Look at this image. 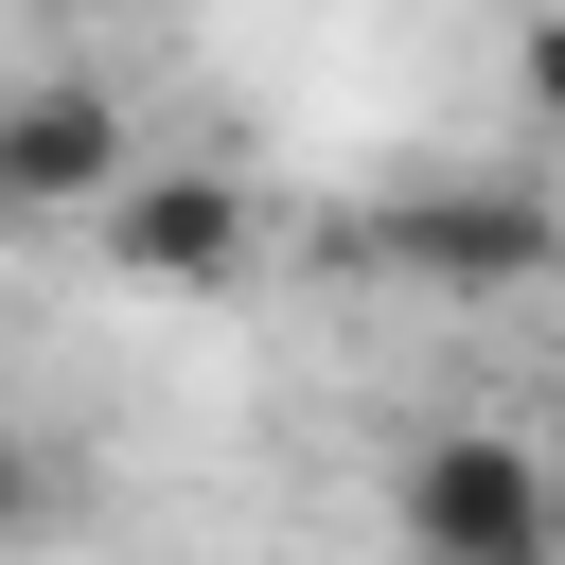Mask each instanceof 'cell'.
I'll return each mask as SVG.
<instances>
[{"mask_svg":"<svg viewBox=\"0 0 565 565\" xmlns=\"http://www.w3.org/2000/svg\"><path fill=\"white\" fill-rule=\"evenodd\" d=\"M512 88H530V124H565V18H530V35H512Z\"/></svg>","mask_w":565,"mask_h":565,"instance_id":"obj_6","label":"cell"},{"mask_svg":"<svg viewBox=\"0 0 565 565\" xmlns=\"http://www.w3.org/2000/svg\"><path fill=\"white\" fill-rule=\"evenodd\" d=\"M388 265H424V282H459V300H512V282L565 265V212H547V194H406V212H388Z\"/></svg>","mask_w":565,"mask_h":565,"instance_id":"obj_3","label":"cell"},{"mask_svg":"<svg viewBox=\"0 0 565 565\" xmlns=\"http://www.w3.org/2000/svg\"><path fill=\"white\" fill-rule=\"evenodd\" d=\"M141 177V141H124V106L106 88H0V212H106Z\"/></svg>","mask_w":565,"mask_h":565,"instance_id":"obj_2","label":"cell"},{"mask_svg":"<svg viewBox=\"0 0 565 565\" xmlns=\"http://www.w3.org/2000/svg\"><path fill=\"white\" fill-rule=\"evenodd\" d=\"M106 247H124V282L212 300V282L247 265V194H230V177H159V159H141V177L106 194Z\"/></svg>","mask_w":565,"mask_h":565,"instance_id":"obj_4","label":"cell"},{"mask_svg":"<svg viewBox=\"0 0 565 565\" xmlns=\"http://www.w3.org/2000/svg\"><path fill=\"white\" fill-rule=\"evenodd\" d=\"M388 530H406V565H565V494L512 424H424L388 477Z\"/></svg>","mask_w":565,"mask_h":565,"instance_id":"obj_1","label":"cell"},{"mask_svg":"<svg viewBox=\"0 0 565 565\" xmlns=\"http://www.w3.org/2000/svg\"><path fill=\"white\" fill-rule=\"evenodd\" d=\"M53 512H71V459H53L35 424H0V547H35Z\"/></svg>","mask_w":565,"mask_h":565,"instance_id":"obj_5","label":"cell"}]
</instances>
